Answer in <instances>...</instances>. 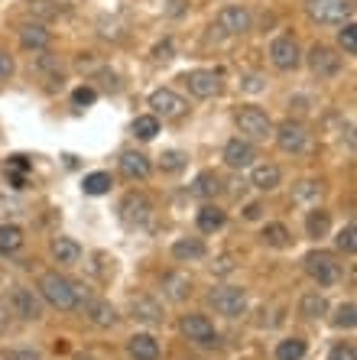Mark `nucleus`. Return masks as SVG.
Segmentation results:
<instances>
[{
	"label": "nucleus",
	"mask_w": 357,
	"mask_h": 360,
	"mask_svg": "<svg viewBox=\"0 0 357 360\" xmlns=\"http://www.w3.org/2000/svg\"><path fill=\"white\" fill-rule=\"evenodd\" d=\"M338 42H341V49H344V56H354V52H357V33H354V23H344V30H341Z\"/></svg>",
	"instance_id": "obj_36"
},
{
	"label": "nucleus",
	"mask_w": 357,
	"mask_h": 360,
	"mask_svg": "<svg viewBox=\"0 0 357 360\" xmlns=\"http://www.w3.org/2000/svg\"><path fill=\"white\" fill-rule=\"evenodd\" d=\"M150 214H153V201L146 198V195L130 192L124 201H120V218H124V224L140 227L150 221Z\"/></svg>",
	"instance_id": "obj_9"
},
{
	"label": "nucleus",
	"mask_w": 357,
	"mask_h": 360,
	"mask_svg": "<svg viewBox=\"0 0 357 360\" xmlns=\"http://www.w3.org/2000/svg\"><path fill=\"white\" fill-rule=\"evenodd\" d=\"M23 247V231L17 224H4L0 227V253H13Z\"/></svg>",
	"instance_id": "obj_28"
},
{
	"label": "nucleus",
	"mask_w": 357,
	"mask_h": 360,
	"mask_svg": "<svg viewBox=\"0 0 357 360\" xmlns=\"http://www.w3.org/2000/svg\"><path fill=\"white\" fill-rule=\"evenodd\" d=\"M10 75H13V59L0 49V82H4V78H10Z\"/></svg>",
	"instance_id": "obj_45"
},
{
	"label": "nucleus",
	"mask_w": 357,
	"mask_h": 360,
	"mask_svg": "<svg viewBox=\"0 0 357 360\" xmlns=\"http://www.w3.org/2000/svg\"><path fill=\"white\" fill-rule=\"evenodd\" d=\"M357 309H354V302H348V305H341L338 309V315H334V325L338 328H354L357 325Z\"/></svg>",
	"instance_id": "obj_39"
},
{
	"label": "nucleus",
	"mask_w": 357,
	"mask_h": 360,
	"mask_svg": "<svg viewBox=\"0 0 357 360\" xmlns=\"http://www.w3.org/2000/svg\"><path fill=\"white\" fill-rule=\"evenodd\" d=\"M182 10H185V0H173V7H169V13H173V17H179Z\"/></svg>",
	"instance_id": "obj_49"
},
{
	"label": "nucleus",
	"mask_w": 357,
	"mask_h": 360,
	"mask_svg": "<svg viewBox=\"0 0 357 360\" xmlns=\"http://www.w3.org/2000/svg\"><path fill=\"white\" fill-rule=\"evenodd\" d=\"M276 143H280L282 153H302L308 143V130L299 124V120H286V124H280L273 130Z\"/></svg>",
	"instance_id": "obj_10"
},
{
	"label": "nucleus",
	"mask_w": 357,
	"mask_h": 360,
	"mask_svg": "<svg viewBox=\"0 0 357 360\" xmlns=\"http://www.w3.org/2000/svg\"><path fill=\"white\" fill-rule=\"evenodd\" d=\"M332 360H357V354H354L351 344H338V347L332 351Z\"/></svg>",
	"instance_id": "obj_44"
},
{
	"label": "nucleus",
	"mask_w": 357,
	"mask_h": 360,
	"mask_svg": "<svg viewBox=\"0 0 357 360\" xmlns=\"http://www.w3.org/2000/svg\"><path fill=\"white\" fill-rule=\"evenodd\" d=\"M150 108H153V117H179L185 110V101L175 91H169V88H159V91L150 94Z\"/></svg>",
	"instance_id": "obj_13"
},
{
	"label": "nucleus",
	"mask_w": 357,
	"mask_h": 360,
	"mask_svg": "<svg viewBox=\"0 0 357 360\" xmlns=\"http://www.w3.org/2000/svg\"><path fill=\"white\" fill-rule=\"evenodd\" d=\"M153 59H159V62H166V59H173V39H163L153 49Z\"/></svg>",
	"instance_id": "obj_43"
},
{
	"label": "nucleus",
	"mask_w": 357,
	"mask_h": 360,
	"mask_svg": "<svg viewBox=\"0 0 357 360\" xmlns=\"http://www.w3.org/2000/svg\"><path fill=\"white\" fill-rule=\"evenodd\" d=\"M299 311L306 315V319H322L325 311H328V302H325V295H318V292H308V295H302V302H299Z\"/></svg>",
	"instance_id": "obj_27"
},
{
	"label": "nucleus",
	"mask_w": 357,
	"mask_h": 360,
	"mask_svg": "<svg viewBox=\"0 0 357 360\" xmlns=\"http://www.w3.org/2000/svg\"><path fill=\"white\" fill-rule=\"evenodd\" d=\"M282 179L280 166H273V162H266V166H257L253 169V176H250V185H257L260 192H270V188H276Z\"/></svg>",
	"instance_id": "obj_23"
},
{
	"label": "nucleus",
	"mask_w": 357,
	"mask_h": 360,
	"mask_svg": "<svg viewBox=\"0 0 357 360\" xmlns=\"http://www.w3.org/2000/svg\"><path fill=\"white\" fill-rule=\"evenodd\" d=\"M84 315H88V321L98 328H111L117 321V311L111 302H101V299H92V302H84Z\"/></svg>",
	"instance_id": "obj_17"
},
{
	"label": "nucleus",
	"mask_w": 357,
	"mask_h": 360,
	"mask_svg": "<svg viewBox=\"0 0 357 360\" xmlns=\"http://www.w3.org/2000/svg\"><path fill=\"white\" fill-rule=\"evenodd\" d=\"M237 130L247 140H266V136H273V120L260 108H241L237 110Z\"/></svg>",
	"instance_id": "obj_3"
},
{
	"label": "nucleus",
	"mask_w": 357,
	"mask_h": 360,
	"mask_svg": "<svg viewBox=\"0 0 357 360\" xmlns=\"http://www.w3.org/2000/svg\"><path fill=\"white\" fill-rule=\"evenodd\" d=\"M111 185H114V179L108 176V172H92V176H84V195H108Z\"/></svg>",
	"instance_id": "obj_30"
},
{
	"label": "nucleus",
	"mask_w": 357,
	"mask_h": 360,
	"mask_svg": "<svg viewBox=\"0 0 357 360\" xmlns=\"http://www.w3.org/2000/svg\"><path fill=\"white\" fill-rule=\"evenodd\" d=\"M26 169H30V160H26V156H10L4 172H26Z\"/></svg>",
	"instance_id": "obj_42"
},
{
	"label": "nucleus",
	"mask_w": 357,
	"mask_h": 360,
	"mask_svg": "<svg viewBox=\"0 0 357 360\" xmlns=\"http://www.w3.org/2000/svg\"><path fill=\"white\" fill-rule=\"evenodd\" d=\"M4 360H39V354L36 351H7Z\"/></svg>",
	"instance_id": "obj_46"
},
{
	"label": "nucleus",
	"mask_w": 357,
	"mask_h": 360,
	"mask_svg": "<svg viewBox=\"0 0 357 360\" xmlns=\"http://www.w3.org/2000/svg\"><path fill=\"white\" fill-rule=\"evenodd\" d=\"M94 98H98V91H94L92 84H82V88L72 91V104L75 108H88V104H94Z\"/></svg>",
	"instance_id": "obj_38"
},
{
	"label": "nucleus",
	"mask_w": 357,
	"mask_h": 360,
	"mask_svg": "<svg viewBox=\"0 0 357 360\" xmlns=\"http://www.w3.org/2000/svg\"><path fill=\"white\" fill-rule=\"evenodd\" d=\"M10 309H13V315H20L23 321L42 319V302L36 299L30 289H13V292H10Z\"/></svg>",
	"instance_id": "obj_12"
},
{
	"label": "nucleus",
	"mask_w": 357,
	"mask_h": 360,
	"mask_svg": "<svg viewBox=\"0 0 357 360\" xmlns=\"http://www.w3.org/2000/svg\"><path fill=\"white\" fill-rule=\"evenodd\" d=\"M308 68L315 72L318 78H334L341 72V56L332 49V46H312L308 49Z\"/></svg>",
	"instance_id": "obj_6"
},
{
	"label": "nucleus",
	"mask_w": 357,
	"mask_h": 360,
	"mask_svg": "<svg viewBox=\"0 0 357 360\" xmlns=\"http://www.w3.org/2000/svg\"><path fill=\"white\" fill-rule=\"evenodd\" d=\"M173 257H175V260H182V263L201 260V257H205V243H201L199 237H189V240H175V243H173Z\"/></svg>",
	"instance_id": "obj_24"
},
{
	"label": "nucleus",
	"mask_w": 357,
	"mask_h": 360,
	"mask_svg": "<svg viewBox=\"0 0 357 360\" xmlns=\"http://www.w3.org/2000/svg\"><path fill=\"white\" fill-rule=\"evenodd\" d=\"M351 0H312L308 4V13L318 23H344L351 20Z\"/></svg>",
	"instance_id": "obj_5"
},
{
	"label": "nucleus",
	"mask_w": 357,
	"mask_h": 360,
	"mask_svg": "<svg viewBox=\"0 0 357 360\" xmlns=\"http://www.w3.org/2000/svg\"><path fill=\"white\" fill-rule=\"evenodd\" d=\"M218 192H221V179H218L215 172H201V176L195 179V185H192V195H195V198H215Z\"/></svg>",
	"instance_id": "obj_26"
},
{
	"label": "nucleus",
	"mask_w": 357,
	"mask_h": 360,
	"mask_svg": "<svg viewBox=\"0 0 357 360\" xmlns=\"http://www.w3.org/2000/svg\"><path fill=\"white\" fill-rule=\"evenodd\" d=\"M182 166H185V156H182L179 150L163 153V169H166V172H179Z\"/></svg>",
	"instance_id": "obj_40"
},
{
	"label": "nucleus",
	"mask_w": 357,
	"mask_h": 360,
	"mask_svg": "<svg viewBox=\"0 0 357 360\" xmlns=\"http://www.w3.org/2000/svg\"><path fill=\"white\" fill-rule=\"evenodd\" d=\"M318 192H322V185H318V182H302L299 188H296V198L308 201V198H318Z\"/></svg>",
	"instance_id": "obj_41"
},
{
	"label": "nucleus",
	"mask_w": 357,
	"mask_h": 360,
	"mask_svg": "<svg viewBox=\"0 0 357 360\" xmlns=\"http://www.w3.org/2000/svg\"><path fill=\"white\" fill-rule=\"evenodd\" d=\"M159 285H163V292H166L173 302H182L192 295V279L185 276V273H166Z\"/></svg>",
	"instance_id": "obj_19"
},
{
	"label": "nucleus",
	"mask_w": 357,
	"mask_h": 360,
	"mask_svg": "<svg viewBox=\"0 0 357 360\" xmlns=\"http://www.w3.org/2000/svg\"><path fill=\"white\" fill-rule=\"evenodd\" d=\"M244 88H247V91H260V88H263V82H260L257 75H250V78H247V84H244Z\"/></svg>",
	"instance_id": "obj_48"
},
{
	"label": "nucleus",
	"mask_w": 357,
	"mask_h": 360,
	"mask_svg": "<svg viewBox=\"0 0 357 360\" xmlns=\"http://www.w3.org/2000/svg\"><path fill=\"white\" fill-rule=\"evenodd\" d=\"M260 214H263V208H260L257 201H253V205H247V208H244V218H247V221H257Z\"/></svg>",
	"instance_id": "obj_47"
},
{
	"label": "nucleus",
	"mask_w": 357,
	"mask_h": 360,
	"mask_svg": "<svg viewBox=\"0 0 357 360\" xmlns=\"http://www.w3.org/2000/svg\"><path fill=\"white\" fill-rule=\"evenodd\" d=\"M36 65H39V72H46L52 82L62 84V62H58V56H52V52H42Z\"/></svg>",
	"instance_id": "obj_35"
},
{
	"label": "nucleus",
	"mask_w": 357,
	"mask_h": 360,
	"mask_svg": "<svg viewBox=\"0 0 357 360\" xmlns=\"http://www.w3.org/2000/svg\"><path fill=\"white\" fill-rule=\"evenodd\" d=\"M130 315L137 321H143V325H159V321H163V309H159V302L146 299V295H140V299L130 302Z\"/></svg>",
	"instance_id": "obj_16"
},
{
	"label": "nucleus",
	"mask_w": 357,
	"mask_h": 360,
	"mask_svg": "<svg viewBox=\"0 0 357 360\" xmlns=\"http://www.w3.org/2000/svg\"><path fill=\"white\" fill-rule=\"evenodd\" d=\"M221 227H225V211L215 208V205H205V208L199 211V231L201 234H215Z\"/></svg>",
	"instance_id": "obj_25"
},
{
	"label": "nucleus",
	"mask_w": 357,
	"mask_h": 360,
	"mask_svg": "<svg viewBox=\"0 0 357 360\" xmlns=\"http://www.w3.org/2000/svg\"><path fill=\"white\" fill-rule=\"evenodd\" d=\"M58 13H62V7H58L56 0H30V17H36V20H56Z\"/></svg>",
	"instance_id": "obj_32"
},
{
	"label": "nucleus",
	"mask_w": 357,
	"mask_h": 360,
	"mask_svg": "<svg viewBox=\"0 0 357 360\" xmlns=\"http://www.w3.org/2000/svg\"><path fill=\"white\" fill-rule=\"evenodd\" d=\"M357 231H354V224H348L344 231H341L338 237H334V243H338V250H344V253H354L357 250Z\"/></svg>",
	"instance_id": "obj_37"
},
{
	"label": "nucleus",
	"mask_w": 357,
	"mask_h": 360,
	"mask_svg": "<svg viewBox=\"0 0 357 360\" xmlns=\"http://www.w3.org/2000/svg\"><path fill=\"white\" fill-rule=\"evenodd\" d=\"M218 30L227 36H241L250 30V10L247 7H225L218 13Z\"/></svg>",
	"instance_id": "obj_14"
},
{
	"label": "nucleus",
	"mask_w": 357,
	"mask_h": 360,
	"mask_svg": "<svg viewBox=\"0 0 357 360\" xmlns=\"http://www.w3.org/2000/svg\"><path fill=\"white\" fill-rule=\"evenodd\" d=\"M306 273H308L312 279H315L318 285H332V283H338L341 266L334 263L332 253H325V250H312V253L306 257Z\"/></svg>",
	"instance_id": "obj_4"
},
{
	"label": "nucleus",
	"mask_w": 357,
	"mask_h": 360,
	"mask_svg": "<svg viewBox=\"0 0 357 360\" xmlns=\"http://www.w3.org/2000/svg\"><path fill=\"white\" fill-rule=\"evenodd\" d=\"M52 257H56L58 263H65V266H75V263L82 260V247H78L72 237H56V240H52Z\"/></svg>",
	"instance_id": "obj_20"
},
{
	"label": "nucleus",
	"mask_w": 357,
	"mask_h": 360,
	"mask_svg": "<svg viewBox=\"0 0 357 360\" xmlns=\"http://www.w3.org/2000/svg\"><path fill=\"white\" fill-rule=\"evenodd\" d=\"M253 160H257V150H253V143L247 140H231L225 146V162L231 169H247L253 166Z\"/></svg>",
	"instance_id": "obj_15"
},
{
	"label": "nucleus",
	"mask_w": 357,
	"mask_h": 360,
	"mask_svg": "<svg viewBox=\"0 0 357 360\" xmlns=\"http://www.w3.org/2000/svg\"><path fill=\"white\" fill-rule=\"evenodd\" d=\"M39 289H42V299L56 305L58 311H72L78 305V285L72 279H65L62 273H46L39 279Z\"/></svg>",
	"instance_id": "obj_1"
},
{
	"label": "nucleus",
	"mask_w": 357,
	"mask_h": 360,
	"mask_svg": "<svg viewBox=\"0 0 357 360\" xmlns=\"http://www.w3.org/2000/svg\"><path fill=\"white\" fill-rule=\"evenodd\" d=\"M133 134L140 136V140H153V136L159 134V117H153V114L137 117V120H133Z\"/></svg>",
	"instance_id": "obj_33"
},
{
	"label": "nucleus",
	"mask_w": 357,
	"mask_h": 360,
	"mask_svg": "<svg viewBox=\"0 0 357 360\" xmlns=\"http://www.w3.org/2000/svg\"><path fill=\"white\" fill-rule=\"evenodd\" d=\"M127 351L133 360H159V344L153 335H133L127 341Z\"/></svg>",
	"instance_id": "obj_18"
},
{
	"label": "nucleus",
	"mask_w": 357,
	"mask_h": 360,
	"mask_svg": "<svg viewBox=\"0 0 357 360\" xmlns=\"http://www.w3.org/2000/svg\"><path fill=\"white\" fill-rule=\"evenodd\" d=\"M208 302L215 305L218 315L237 319V315H244V309H247V292L237 289V285H221V289H215V292L208 295Z\"/></svg>",
	"instance_id": "obj_2"
},
{
	"label": "nucleus",
	"mask_w": 357,
	"mask_h": 360,
	"mask_svg": "<svg viewBox=\"0 0 357 360\" xmlns=\"http://www.w3.org/2000/svg\"><path fill=\"white\" fill-rule=\"evenodd\" d=\"M263 243H266V247H276V250H282V247H289V243H292V237H289V231H286L282 224H266Z\"/></svg>",
	"instance_id": "obj_31"
},
{
	"label": "nucleus",
	"mask_w": 357,
	"mask_h": 360,
	"mask_svg": "<svg viewBox=\"0 0 357 360\" xmlns=\"http://www.w3.org/2000/svg\"><path fill=\"white\" fill-rule=\"evenodd\" d=\"M328 227H332L328 211H312V214H308V221H306L308 237H325V234H328Z\"/></svg>",
	"instance_id": "obj_34"
},
{
	"label": "nucleus",
	"mask_w": 357,
	"mask_h": 360,
	"mask_svg": "<svg viewBox=\"0 0 357 360\" xmlns=\"http://www.w3.org/2000/svg\"><path fill=\"white\" fill-rule=\"evenodd\" d=\"M182 335L189 338L192 344H199V347H215L218 344V331L205 315H185L182 319Z\"/></svg>",
	"instance_id": "obj_7"
},
{
	"label": "nucleus",
	"mask_w": 357,
	"mask_h": 360,
	"mask_svg": "<svg viewBox=\"0 0 357 360\" xmlns=\"http://www.w3.org/2000/svg\"><path fill=\"white\" fill-rule=\"evenodd\" d=\"M270 59H273V65L282 68V72L299 68V62H302L299 42L292 39V36H280V39H273V46H270Z\"/></svg>",
	"instance_id": "obj_8"
},
{
	"label": "nucleus",
	"mask_w": 357,
	"mask_h": 360,
	"mask_svg": "<svg viewBox=\"0 0 357 360\" xmlns=\"http://www.w3.org/2000/svg\"><path fill=\"white\" fill-rule=\"evenodd\" d=\"M120 172L127 179H146L150 176V160L143 153H124L120 156Z\"/></svg>",
	"instance_id": "obj_21"
},
{
	"label": "nucleus",
	"mask_w": 357,
	"mask_h": 360,
	"mask_svg": "<svg viewBox=\"0 0 357 360\" xmlns=\"http://www.w3.org/2000/svg\"><path fill=\"white\" fill-rule=\"evenodd\" d=\"M185 84L195 98H215L221 91V75L218 72H208V68H199V72H189L185 75Z\"/></svg>",
	"instance_id": "obj_11"
},
{
	"label": "nucleus",
	"mask_w": 357,
	"mask_h": 360,
	"mask_svg": "<svg viewBox=\"0 0 357 360\" xmlns=\"http://www.w3.org/2000/svg\"><path fill=\"white\" fill-rule=\"evenodd\" d=\"M302 357H306V341H299V338H286L276 347V360H302Z\"/></svg>",
	"instance_id": "obj_29"
},
{
	"label": "nucleus",
	"mask_w": 357,
	"mask_h": 360,
	"mask_svg": "<svg viewBox=\"0 0 357 360\" xmlns=\"http://www.w3.org/2000/svg\"><path fill=\"white\" fill-rule=\"evenodd\" d=\"M20 42H23V49H46L49 46V30L42 23H26L20 30Z\"/></svg>",
	"instance_id": "obj_22"
}]
</instances>
